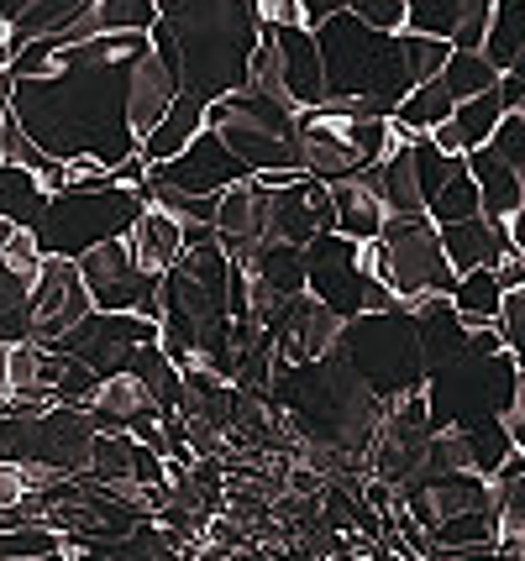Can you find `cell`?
<instances>
[{
  "label": "cell",
  "mask_w": 525,
  "mask_h": 561,
  "mask_svg": "<svg viewBox=\"0 0 525 561\" xmlns=\"http://www.w3.org/2000/svg\"><path fill=\"white\" fill-rule=\"evenodd\" d=\"M148 32H95L84 43L53 48V69L32 79H11L0 69L5 105L16 111L26 137L75 163V158H101L105 169H116L126 152H137L142 137L132 131L126 116V84L132 64L148 48Z\"/></svg>",
  "instance_id": "obj_1"
},
{
  "label": "cell",
  "mask_w": 525,
  "mask_h": 561,
  "mask_svg": "<svg viewBox=\"0 0 525 561\" xmlns=\"http://www.w3.org/2000/svg\"><path fill=\"white\" fill-rule=\"evenodd\" d=\"M258 0H158V22L148 26L152 48L179 73V90L231 95L248 84L252 53L263 43Z\"/></svg>",
  "instance_id": "obj_2"
},
{
  "label": "cell",
  "mask_w": 525,
  "mask_h": 561,
  "mask_svg": "<svg viewBox=\"0 0 525 561\" xmlns=\"http://www.w3.org/2000/svg\"><path fill=\"white\" fill-rule=\"evenodd\" d=\"M274 393L305 440L347 451V457H368L374 451L384 410H389L336 352H326L316 363H284L278 357Z\"/></svg>",
  "instance_id": "obj_3"
},
{
  "label": "cell",
  "mask_w": 525,
  "mask_h": 561,
  "mask_svg": "<svg viewBox=\"0 0 525 561\" xmlns=\"http://www.w3.org/2000/svg\"><path fill=\"white\" fill-rule=\"evenodd\" d=\"M326 64V111L342 116H395L400 100L415 90L410 64H404L400 32L352 16L347 5L316 26Z\"/></svg>",
  "instance_id": "obj_4"
},
{
  "label": "cell",
  "mask_w": 525,
  "mask_h": 561,
  "mask_svg": "<svg viewBox=\"0 0 525 561\" xmlns=\"http://www.w3.org/2000/svg\"><path fill=\"white\" fill-rule=\"evenodd\" d=\"M205 126L221 131L226 147L248 163L263 184H284L305 173L300 163V105L295 100H274L263 90H231L205 105Z\"/></svg>",
  "instance_id": "obj_5"
},
{
  "label": "cell",
  "mask_w": 525,
  "mask_h": 561,
  "mask_svg": "<svg viewBox=\"0 0 525 561\" xmlns=\"http://www.w3.org/2000/svg\"><path fill=\"white\" fill-rule=\"evenodd\" d=\"M331 352H336L384 404L425 389L421 320L410 310V299L395 305V310H363V316L342 320V336H336Z\"/></svg>",
  "instance_id": "obj_6"
},
{
  "label": "cell",
  "mask_w": 525,
  "mask_h": 561,
  "mask_svg": "<svg viewBox=\"0 0 525 561\" xmlns=\"http://www.w3.org/2000/svg\"><path fill=\"white\" fill-rule=\"evenodd\" d=\"M515 389H521V363L515 352H463L452 363L431 367L425 373V399H431V425L436 431H463V425H478L489 415H504L515 404Z\"/></svg>",
  "instance_id": "obj_7"
},
{
  "label": "cell",
  "mask_w": 525,
  "mask_h": 561,
  "mask_svg": "<svg viewBox=\"0 0 525 561\" xmlns=\"http://www.w3.org/2000/svg\"><path fill=\"white\" fill-rule=\"evenodd\" d=\"M148 210V195L132 190V184H111V190H58L48 195L43 216H37V242L43 252H58V257H84L90 247L116 242L132 231V220Z\"/></svg>",
  "instance_id": "obj_8"
},
{
  "label": "cell",
  "mask_w": 525,
  "mask_h": 561,
  "mask_svg": "<svg viewBox=\"0 0 525 561\" xmlns=\"http://www.w3.org/2000/svg\"><path fill=\"white\" fill-rule=\"evenodd\" d=\"M363 263L378 273L384 284H395L400 299H421V294H452L457 268H452L447 247H442V226L425 216H389L378 242H363Z\"/></svg>",
  "instance_id": "obj_9"
},
{
  "label": "cell",
  "mask_w": 525,
  "mask_h": 561,
  "mask_svg": "<svg viewBox=\"0 0 525 561\" xmlns=\"http://www.w3.org/2000/svg\"><path fill=\"white\" fill-rule=\"evenodd\" d=\"M79 273H84V289L95 299V310H137V316H148V320L163 316V273L142 268L132 257L126 237L90 247L79 257Z\"/></svg>",
  "instance_id": "obj_10"
},
{
  "label": "cell",
  "mask_w": 525,
  "mask_h": 561,
  "mask_svg": "<svg viewBox=\"0 0 525 561\" xmlns=\"http://www.w3.org/2000/svg\"><path fill=\"white\" fill-rule=\"evenodd\" d=\"M142 342H158V320L137 316V310H90V316L79 320V325H69L53 346L79 357L84 367H95L101 378H111V373H126V367H132V357H137Z\"/></svg>",
  "instance_id": "obj_11"
},
{
  "label": "cell",
  "mask_w": 525,
  "mask_h": 561,
  "mask_svg": "<svg viewBox=\"0 0 525 561\" xmlns=\"http://www.w3.org/2000/svg\"><path fill=\"white\" fill-rule=\"evenodd\" d=\"M305 273H310V294L331 305L342 320L363 316V289H368V263H363V242L342 237L336 226L305 242Z\"/></svg>",
  "instance_id": "obj_12"
},
{
  "label": "cell",
  "mask_w": 525,
  "mask_h": 561,
  "mask_svg": "<svg viewBox=\"0 0 525 561\" xmlns=\"http://www.w3.org/2000/svg\"><path fill=\"white\" fill-rule=\"evenodd\" d=\"M95 310V299L84 289V273H79V257H58V252H43V268L32 278V342L53 346L69 325Z\"/></svg>",
  "instance_id": "obj_13"
},
{
  "label": "cell",
  "mask_w": 525,
  "mask_h": 561,
  "mask_svg": "<svg viewBox=\"0 0 525 561\" xmlns=\"http://www.w3.org/2000/svg\"><path fill=\"white\" fill-rule=\"evenodd\" d=\"M248 173L252 169L226 147L221 131H210V126H201L195 142L184 147V152H174L169 163H152V179L174 184L184 195H221V190H231V184L248 179Z\"/></svg>",
  "instance_id": "obj_14"
},
{
  "label": "cell",
  "mask_w": 525,
  "mask_h": 561,
  "mask_svg": "<svg viewBox=\"0 0 525 561\" xmlns=\"http://www.w3.org/2000/svg\"><path fill=\"white\" fill-rule=\"evenodd\" d=\"M336 226V205H331V184L316 179V173H295L274 184V199H269V237L278 242H310Z\"/></svg>",
  "instance_id": "obj_15"
},
{
  "label": "cell",
  "mask_w": 525,
  "mask_h": 561,
  "mask_svg": "<svg viewBox=\"0 0 525 561\" xmlns=\"http://www.w3.org/2000/svg\"><path fill=\"white\" fill-rule=\"evenodd\" d=\"M174 95H179L174 64L148 43V48L137 53V64H132V84H126V116H132V131H137V137H148L152 126L163 122V111L174 105Z\"/></svg>",
  "instance_id": "obj_16"
},
{
  "label": "cell",
  "mask_w": 525,
  "mask_h": 561,
  "mask_svg": "<svg viewBox=\"0 0 525 561\" xmlns=\"http://www.w3.org/2000/svg\"><path fill=\"white\" fill-rule=\"evenodd\" d=\"M442 247H447L452 268L468 273V268H500L504 252H515V237H510V216H468V220H452L442 226Z\"/></svg>",
  "instance_id": "obj_17"
},
{
  "label": "cell",
  "mask_w": 525,
  "mask_h": 561,
  "mask_svg": "<svg viewBox=\"0 0 525 561\" xmlns=\"http://www.w3.org/2000/svg\"><path fill=\"white\" fill-rule=\"evenodd\" d=\"M278 37L284 53V90L300 111H321L326 105V64H321V43H316V26H269Z\"/></svg>",
  "instance_id": "obj_18"
},
{
  "label": "cell",
  "mask_w": 525,
  "mask_h": 561,
  "mask_svg": "<svg viewBox=\"0 0 525 561\" xmlns=\"http://www.w3.org/2000/svg\"><path fill=\"white\" fill-rule=\"evenodd\" d=\"M468 173L478 179V195H483V216H515L525 199V179L515 173V163L494 152V142H483L468 152Z\"/></svg>",
  "instance_id": "obj_19"
},
{
  "label": "cell",
  "mask_w": 525,
  "mask_h": 561,
  "mask_svg": "<svg viewBox=\"0 0 525 561\" xmlns=\"http://www.w3.org/2000/svg\"><path fill=\"white\" fill-rule=\"evenodd\" d=\"M205 105H210V95H201V90H179L174 105L163 111V122L142 137L148 163H169L174 152H184V147L195 142V131L205 126Z\"/></svg>",
  "instance_id": "obj_20"
},
{
  "label": "cell",
  "mask_w": 525,
  "mask_h": 561,
  "mask_svg": "<svg viewBox=\"0 0 525 561\" xmlns=\"http://www.w3.org/2000/svg\"><path fill=\"white\" fill-rule=\"evenodd\" d=\"M126 247H132V257H137V263H142L148 273H169L179 263V252H184V226H179L169 210L148 205L142 216L132 220Z\"/></svg>",
  "instance_id": "obj_21"
},
{
  "label": "cell",
  "mask_w": 525,
  "mask_h": 561,
  "mask_svg": "<svg viewBox=\"0 0 525 561\" xmlns=\"http://www.w3.org/2000/svg\"><path fill=\"white\" fill-rule=\"evenodd\" d=\"M84 410L95 420V431H132V420L158 410V404L148 399L137 373H111V378H101V389H95V399Z\"/></svg>",
  "instance_id": "obj_22"
},
{
  "label": "cell",
  "mask_w": 525,
  "mask_h": 561,
  "mask_svg": "<svg viewBox=\"0 0 525 561\" xmlns=\"http://www.w3.org/2000/svg\"><path fill=\"white\" fill-rule=\"evenodd\" d=\"M452 111H457V95L442 84V73H436V79H421V84L400 100V111H395V131H400V137L436 131L442 122H452Z\"/></svg>",
  "instance_id": "obj_23"
},
{
  "label": "cell",
  "mask_w": 525,
  "mask_h": 561,
  "mask_svg": "<svg viewBox=\"0 0 525 561\" xmlns=\"http://www.w3.org/2000/svg\"><path fill=\"white\" fill-rule=\"evenodd\" d=\"M378 195L389 205V216H421L425 210V195L415 184V158H410V137L389 147V158L378 163Z\"/></svg>",
  "instance_id": "obj_24"
},
{
  "label": "cell",
  "mask_w": 525,
  "mask_h": 561,
  "mask_svg": "<svg viewBox=\"0 0 525 561\" xmlns=\"http://www.w3.org/2000/svg\"><path fill=\"white\" fill-rule=\"evenodd\" d=\"M252 278H258L263 289H274V294L310 289V273H305V247L269 237V242L258 247V257H252Z\"/></svg>",
  "instance_id": "obj_25"
},
{
  "label": "cell",
  "mask_w": 525,
  "mask_h": 561,
  "mask_svg": "<svg viewBox=\"0 0 525 561\" xmlns=\"http://www.w3.org/2000/svg\"><path fill=\"white\" fill-rule=\"evenodd\" d=\"M452 305H457V316L468 320V325H489V320H500V305H504L500 273L494 268L457 273V284H452Z\"/></svg>",
  "instance_id": "obj_26"
},
{
  "label": "cell",
  "mask_w": 525,
  "mask_h": 561,
  "mask_svg": "<svg viewBox=\"0 0 525 561\" xmlns=\"http://www.w3.org/2000/svg\"><path fill=\"white\" fill-rule=\"evenodd\" d=\"M48 557H69V536L48 525V519H26L0 530V561H48Z\"/></svg>",
  "instance_id": "obj_27"
},
{
  "label": "cell",
  "mask_w": 525,
  "mask_h": 561,
  "mask_svg": "<svg viewBox=\"0 0 525 561\" xmlns=\"http://www.w3.org/2000/svg\"><path fill=\"white\" fill-rule=\"evenodd\" d=\"M79 11H90V0H32L16 22L5 26V43H11V53L26 48L32 37H43V32H58L64 22H75Z\"/></svg>",
  "instance_id": "obj_28"
},
{
  "label": "cell",
  "mask_w": 525,
  "mask_h": 561,
  "mask_svg": "<svg viewBox=\"0 0 525 561\" xmlns=\"http://www.w3.org/2000/svg\"><path fill=\"white\" fill-rule=\"evenodd\" d=\"M32 336V273H16L0 263V342Z\"/></svg>",
  "instance_id": "obj_29"
},
{
  "label": "cell",
  "mask_w": 525,
  "mask_h": 561,
  "mask_svg": "<svg viewBox=\"0 0 525 561\" xmlns=\"http://www.w3.org/2000/svg\"><path fill=\"white\" fill-rule=\"evenodd\" d=\"M463 440H468V467L483 472V478H494V472L504 467V457L515 451V436H510L504 415H489V420H478V425H463Z\"/></svg>",
  "instance_id": "obj_30"
},
{
  "label": "cell",
  "mask_w": 525,
  "mask_h": 561,
  "mask_svg": "<svg viewBox=\"0 0 525 561\" xmlns=\"http://www.w3.org/2000/svg\"><path fill=\"white\" fill-rule=\"evenodd\" d=\"M442 84H447L457 100H468V95L494 90V84H500V69L483 58V48H457V43H452V58L442 64Z\"/></svg>",
  "instance_id": "obj_31"
},
{
  "label": "cell",
  "mask_w": 525,
  "mask_h": 561,
  "mask_svg": "<svg viewBox=\"0 0 525 561\" xmlns=\"http://www.w3.org/2000/svg\"><path fill=\"white\" fill-rule=\"evenodd\" d=\"M483 210V195H478V179L468 173V163L452 173L447 184L436 190V199L425 205V216L436 220V226H452V220H468V216H478Z\"/></svg>",
  "instance_id": "obj_32"
},
{
  "label": "cell",
  "mask_w": 525,
  "mask_h": 561,
  "mask_svg": "<svg viewBox=\"0 0 525 561\" xmlns=\"http://www.w3.org/2000/svg\"><path fill=\"white\" fill-rule=\"evenodd\" d=\"M95 32H148L158 22V0H90Z\"/></svg>",
  "instance_id": "obj_33"
},
{
  "label": "cell",
  "mask_w": 525,
  "mask_h": 561,
  "mask_svg": "<svg viewBox=\"0 0 525 561\" xmlns=\"http://www.w3.org/2000/svg\"><path fill=\"white\" fill-rule=\"evenodd\" d=\"M400 48H404V64H410V79H436L442 64L452 58V37H436V32H400Z\"/></svg>",
  "instance_id": "obj_34"
},
{
  "label": "cell",
  "mask_w": 525,
  "mask_h": 561,
  "mask_svg": "<svg viewBox=\"0 0 525 561\" xmlns=\"http://www.w3.org/2000/svg\"><path fill=\"white\" fill-rule=\"evenodd\" d=\"M410 11V32H436V37H452L457 22H463V0H404Z\"/></svg>",
  "instance_id": "obj_35"
},
{
  "label": "cell",
  "mask_w": 525,
  "mask_h": 561,
  "mask_svg": "<svg viewBox=\"0 0 525 561\" xmlns=\"http://www.w3.org/2000/svg\"><path fill=\"white\" fill-rule=\"evenodd\" d=\"M0 263L37 278V268H43V242H37V231H32V226H16V231H11V242L0 247Z\"/></svg>",
  "instance_id": "obj_36"
},
{
  "label": "cell",
  "mask_w": 525,
  "mask_h": 561,
  "mask_svg": "<svg viewBox=\"0 0 525 561\" xmlns=\"http://www.w3.org/2000/svg\"><path fill=\"white\" fill-rule=\"evenodd\" d=\"M489 142H494V152H504V158L515 163V173L525 179V111H504Z\"/></svg>",
  "instance_id": "obj_37"
},
{
  "label": "cell",
  "mask_w": 525,
  "mask_h": 561,
  "mask_svg": "<svg viewBox=\"0 0 525 561\" xmlns=\"http://www.w3.org/2000/svg\"><path fill=\"white\" fill-rule=\"evenodd\" d=\"M352 16H363V22L384 26V32H404L410 22V11H404V0H342Z\"/></svg>",
  "instance_id": "obj_38"
},
{
  "label": "cell",
  "mask_w": 525,
  "mask_h": 561,
  "mask_svg": "<svg viewBox=\"0 0 525 561\" xmlns=\"http://www.w3.org/2000/svg\"><path fill=\"white\" fill-rule=\"evenodd\" d=\"M258 11H263V22L269 26H310L300 0H258Z\"/></svg>",
  "instance_id": "obj_39"
},
{
  "label": "cell",
  "mask_w": 525,
  "mask_h": 561,
  "mask_svg": "<svg viewBox=\"0 0 525 561\" xmlns=\"http://www.w3.org/2000/svg\"><path fill=\"white\" fill-rule=\"evenodd\" d=\"M111 173H116V184H132V190H137V184H142V179L152 173V163H148V152L137 147V152H126V158Z\"/></svg>",
  "instance_id": "obj_40"
},
{
  "label": "cell",
  "mask_w": 525,
  "mask_h": 561,
  "mask_svg": "<svg viewBox=\"0 0 525 561\" xmlns=\"http://www.w3.org/2000/svg\"><path fill=\"white\" fill-rule=\"evenodd\" d=\"M504 425H510V436H515V446L525 451V367H521V389H515V404L504 410Z\"/></svg>",
  "instance_id": "obj_41"
},
{
  "label": "cell",
  "mask_w": 525,
  "mask_h": 561,
  "mask_svg": "<svg viewBox=\"0 0 525 561\" xmlns=\"http://www.w3.org/2000/svg\"><path fill=\"white\" fill-rule=\"evenodd\" d=\"M500 100H504V111H521L525 105V79L521 73H500Z\"/></svg>",
  "instance_id": "obj_42"
},
{
  "label": "cell",
  "mask_w": 525,
  "mask_h": 561,
  "mask_svg": "<svg viewBox=\"0 0 525 561\" xmlns=\"http://www.w3.org/2000/svg\"><path fill=\"white\" fill-rule=\"evenodd\" d=\"M300 5H305V16H310V26H321L326 16L342 11V0H300Z\"/></svg>",
  "instance_id": "obj_43"
},
{
  "label": "cell",
  "mask_w": 525,
  "mask_h": 561,
  "mask_svg": "<svg viewBox=\"0 0 525 561\" xmlns=\"http://www.w3.org/2000/svg\"><path fill=\"white\" fill-rule=\"evenodd\" d=\"M26 5H32V0H0V37H5V26L16 22V16H22Z\"/></svg>",
  "instance_id": "obj_44"
},
{
  "label": "cell",
  "mask_w": 525,
  "mask_h": 561,
  "mask_svg": "<svg viewBox=\"0 0 525 561\" xmlns=\"http://www.w3.org/2000/svg\"><path fill=\"white\" fill-rule=\"evenodd\" d=\"M510 237H515V252L525 257V199H521V210L510 216Z\"/></svg>",
  "instance_id": "obj_45"
},
{
  "label": "cell",
  "mask_w": 525,
  "mask_h": 561,
  "mask_svg": "<svg viewBox=\"0 0 525 561\" xmlns=\"http://www.w3.org/2000/svg\"><path fill=\"white\" fill-rule=\"evenodd\" d=\"M16 226H22V220H11V216H0V247L11 242V231H16Z\"/></svg>",
  "instance_id": "obj_46"
},
{
  "label": "cell",
  "mask_w": 525,
  "mask_h": 561,
  "mask_svg": "<svg viewBox=\"0 0 525 561\" xmlns=\"http://www.w3.org/2000/svg\"><path fill=\"white\" fill-rule=\"evenodd\" d=\"M504 73H521V79H525V48L515 53V64H510V69H504Z\"/></svg>",
  "instance_id": "obj_47"
},
{
  "label": "cell",
  "mask_w": 525,
  "mask_h": 561,
  "mask_svg": "<svg viewBox=\"0 0 525 561\" xmlns=\"http://www.w3.org/2000/svg\"><path fill=\"white\" fill-rule=\"evenodd\" d=\"M521 111H525V105H521Z\"/></svg>",
  "instance_id": "obj_48"
}]
</instances>
